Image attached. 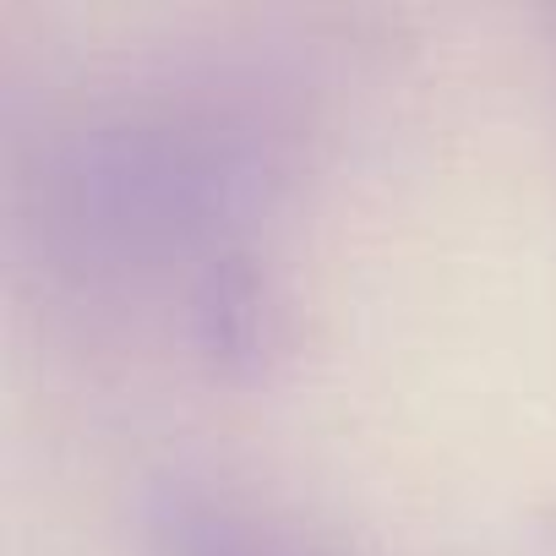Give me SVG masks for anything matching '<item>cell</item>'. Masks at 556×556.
Masks as SVG:
<instances>
[]
</instances>
